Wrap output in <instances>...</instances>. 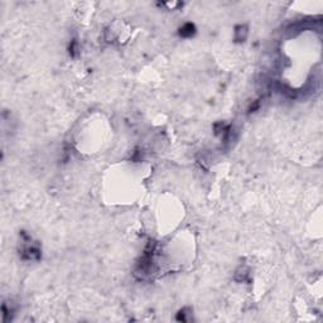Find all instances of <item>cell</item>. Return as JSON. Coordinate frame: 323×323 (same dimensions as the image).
<instances>
[{
	"label": "cell",
	"instance_id": "cell-1",
	"mask_svg": "<svg viewBox=\"0 0 323 323\" xmlns=\"http://www.w3.org/2000/svg\"><path fill=\"white\" fill-rule=\"evenodd\" d=\"M192 33H193V25H192V24H186V25L183 27L182 32H181L182 35H191Z\"/></svg>",
	"mask_w": 323,
	"mask_h": 323
}]
</instances>
